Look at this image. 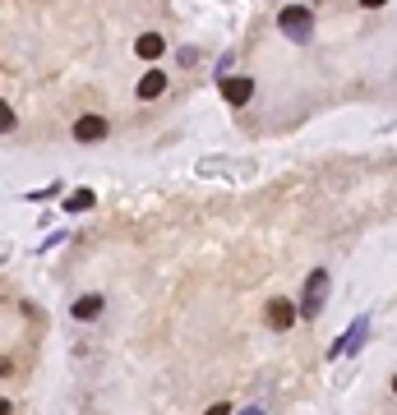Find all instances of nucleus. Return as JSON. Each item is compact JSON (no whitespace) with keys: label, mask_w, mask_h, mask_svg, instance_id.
Masks as SVG:
<instances>
[{"label":"nucleus","mask_w":397,"mask_h":415,"mask_svg":"<svg viewBox=\"0 0 397 415\" xmlns=\"http://www.w3.org/2000/svg\"><path fill=\"white\" fill-rule=\"evenodd\" d=\"M277 28H282V37L296 46H305L309 37H314V14L305 10V5H287V10L277 14Z\"/></svg>","instance_id":"obj_1"},{"label":"nucleus","mask_w":397,"mask_h":415,"mask_svg":"<svg viewBox=\"0 0 397 415\" xmlns=\"http://www.w3.org/2000/svg\"><path fill=\"white\" fill-rule=\"evenodd\" d=\"M328 286H332V277L323 273V268H314V273L305 277V286H300V305H296V314H305V318L319 314L323 300H328Z\"/></svg>","instance_id":"obj_2"},{"label":"nucleus","mask_w":397,"mask_h":415,"mask_svg":"<svg viewBox=\"0 0 397 415\" xmlns=\"http://www.w3.org/2000/svg\"><path fill=\"white\" fill-rule=\"evenodd\" d=\"M107 134H111V125L102 121V116H79L74 121V139L79 143H102Z\"/></svg>","instance_id":"obj_3"},{"label":"nucleus","mask_w":397,"mask_h":415,"mask_svg":"<svg viewBox=\"0 0 397 415\" xmlns=\"http://www.w3.org/2000/svg\"><path fill=\"white\" fill-rule=\"evenodd\" d=\"M365 332H370V318H356L351 328L337 337V346H332V355H356L361 351V341H365Z\"/></svg>","instance_id":"obj_4"},{"label":"nucleus","mask_w":397,"mask_h":415,"mask_svg":"<svg viewBox=\"0 0 397 415\" xmlns=\"http://www.w3.org/2000/svg\"><path fill=\"white\" fill-rule=\"evenodd\" d=\"M222 97H227V107H245V102L254 97V79H222Z\"/></svg>","instance_id":"obj_5"},{"label":"nucleus","mask_w":397,"mask_h":415,"mask_svg":"<svg viewBox=\"0 0 397 415\" xmlns=\"http://www.w3.org/2000/svg\"><path fill=\"white\" fill-rule=\"evenodd\" d=\"M291 323H296V305H291V300H268V328L287 332Z\"/></svg>","instance_id":"obj_6"},{"label":"nucleus","mask_w":397,"mask_h":415,"mask_svg":"<svg viewBox=\"0 0 397 415\" xmlns=\"http://www.w3.org/2000/svg\"><path fill=\"white\" fill-rule=\"evenodd\" d=\"M134 55H139V60H162V55H166L162 33H144L139 42H134Z\"/></svg>","instance_id":"obj_7"},{"label":"nucleus","mask_w":397,"mask_h":415,"mask_svg":"<svg viewBox=\"0 0 397 415\" xmlns=\"http://www.w3.org/2000/svg\"><path fill=\"white\" fill-rule=\"evenodd\" d=\"M162 93H166V74H162V69H148V74L139 79V97H144V102H157Z\"/></svg>","instance_id":"obj_8"},{"label":"nucleus","mask_w":397,"mask_h":415,"mask_svg":"<svg viewBox=\"0 0 397 415\" xmlns=\"http://www.w3.org/2000/svg\"><path fill=\"white\" fill-rule=\"evenodd\" d=\"M102 305H107L102 295H79V300H74V309H69V314H74L79 323H93V318L102 314Z\"/></svg>","instance_id":"obj_9"},{"label":"nucleus","mask_w":397,"mask_h":415,"mask_svg":"<svg viewBox=\"0 0 397 415\" xmlns=\"http://www.w3.org/2000/svg\"><path fill=\"white\" fill-rule=\"evenodd\" d=\"M93 203H97V194H93V189H74V194L65 198V212H88Z\"/></svg>","instance_id":"obj_10"},{"label":"nucleus","mask_w":397,"mask_h":415,"mask_svg":"<svg viewBox=\"0 0 397 415\" xmlns=\"http://www.w3.org/2000/svg\"><path fill=\"white\" fill-rule=\"evenodd\" d=\"M14 130V111H10V102L0 97V134H10Z\"/></svg>","instance_id":"obj_11"},{"label":"nucleus","mask_w":397,"mask_h":415,"mask_svg":"<svg viewBox=\"0 0 397 415\" xmlns=\"http://www.w3.org/2000/svg\"><path fill=\"white\" fill-rule=\"evenodd\" d=\"M208 415H231V406H227V402H217V406H208Z\"/></svg>","instance_id":"obj_12"},{"label":"nucleus","mask_w":397,"mask_h":415,"mask_svg":"<svg viewBox=\"0 0 397 415\" xmlns=\"http://www.w3.org/2000/svg\"><path fill=\"white\" fill-rule=\"evenodd\" d=\"M0 415H14V406H10V397H0Z\"/></svg>","instance_id":"obj_13"},{"label":"nucleus","mask_w":397,"mask_h":415,"mask_svg":"<svg viewBox=\"0 0 397 415\" xmlns=\"http://www.w3.org/2000/svg\"><path fill=\"white\" fill-rule=\"evenodd\" d=\"M365 10H379V5H388V0H361Z\"/></svg>","instance_id":"obj_14"},{"label":"nucleus","mask_w":397,"mask_h":415,"mask_svg":"<svg viewBox=\"0 0 397 415\" xmlns=\"http://www.w3.org/2000/svg\"><path fill=\"white\" fill-rule=\"evenodd\" d=\"M10 369H14V365H10V360H5V355H0V374H10Z\"/></svg>","instance_id":"obj_15"},{"label":"nucleus","mask_w":397,"mask_h":415,"mask_svg":"<svg viewBox=\"0 0 397 415\" xmlns=\"http://www.w3.org/2000/svg\"><path fill=\"white\" fill-rule=\"evenodd\" d=\"M241 415H264V411H259V406H250V411H241Z\"/></svg>","instance_id":"obj_16"}]
</instances>
